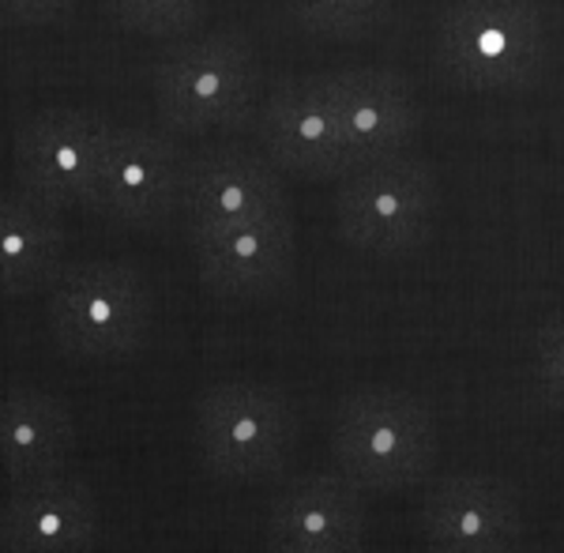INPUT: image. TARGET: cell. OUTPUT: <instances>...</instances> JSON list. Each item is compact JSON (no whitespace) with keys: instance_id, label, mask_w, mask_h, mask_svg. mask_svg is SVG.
I'll list each match as a JSON object with an SVG mask.
<instances>
[{"instance_id":"6da1fadb","label":"cell","mask_w":564,"mask_h":553,"mask_svg":"<svg viewBox=\"0 0 564 553\" xmlns=\"http://www.w3.org/2000/svg\"><path fill=\"white\" fill-rule=\"evenodd\" d=\"M433 61L448 84L475 95H516L550 65L542 0H448L433 31Z\"/></svg>"},{"instance_id":"7a4b0ae2","label":"cell","mask_w":564,"mask_h":553,"mask_svg":"<svg viewBox=\"0 0 564 553\" xmlns=\"http://www.w3.org/2000/svg\"><path fill=\"white\" fill-rule=\"evenodd\" d=\"M332 464L358 489H411L433 475L441 430L425 399L403 388L366 384L335 403L327 430Z\"/></svg>"},{"instance_id":"3957f363","label":"cell","mask_w":564,"mask_h":553,"mask_svg":"<svg viewBox=\"0 0 564 553\" xmlns=\"http://www.w3.org/2000/svg\"><path fill=\"white\" fill-rule=\"evenodd\" d=\"M151 95L170 135L238 132L260 102V57L241 31L181 39L154 61Z\"/></svg>"},{"instance_id":"277c9868","label":"cell","mask_w":564,"mask_h":553,"mask_svg":"<svg viewBox=\"0 0 564 553\" xmlns=\"http://www.w3.org/2000/svg\"><path fill=\"white\" fill-rule=\"evenodd\" d=\"M45 324L65 355L79 361H132L143 355L154 328V290L124 260H79L65 264L50 283Z\"/></svg>"},{"instance_id":"5b68a950","label":"cell","mask_w":564,"mask_h":553,"mask_svg":"<svg viewBox=\"0 0 564 553\" xmlns=\"http://www.w3.org/2000/svg\"><path fill=\"white\" fill-rule=\"evenodd\" d=\"M297 411L263 380H218L193 406L199 467L218 482H268L297 448Z\"/></svg>"},{"instance_id":"8992f818","label":"cell","mask_w":564,"mask_h":553,"mask_svg":"<svg viewBox=\"0 0 564 553\" xmlns=\"http://www.w3.org/2000/svg\"><path fill=\"white\" fill-rule=\"evenodd\" d=\"M335 188V230L369 257H411L433 238L441 212V181L425 159L399 155L347 170Z\"/></svg>"},{"instance_id":"52a82bcc","label":"cell","mask_w":564,"mask_h":553,"mask_svg":"<svg viewBox=\"0 0 564 553\" xmlns=\"http://www.w3.org/2000/svg\"><path fill=\"white\" fill-rule=\"evenodd\" d=\"M113 121L72 110V106H45L23 117L12 135L15 185L42 204L68 212V207L95 204L102 162Z\"/></svg>"},{"instance_id":"ba28073f","label":"cell","mask_w":564,"mask_h":553,"mask_svg":"<svg viewBox=\"0 0 564 553\" xmlns=\"http://www.w3.org/2000/svg\"><path fill=\"white\" fill-rule=\"evenodd\" d=\"M188 159L166 129L113 124L90 212L129 230H159L181 212Z\"/></svg>"},{"instance_id":"9c48e42d","label":"cell","mask_w":564,"mask_h":553,"mask_svg":"<svg viewBox=\"0 0 564 553\" xmlns=\"http://www.w3.org/2000/svg\"><path fill=\"white\" fill-rule=\"evenodd\" d=\"M199 283L223 302H263L290 286L297 268L294 215L226 223L188 230Z\"/></svg>"},{"instance_id":"30bf717a","label":"cell","mask_w":564,"mask_h":553,"mask_svg":"<svg viewBox=\"0 0 564 553\" xmlns=\"http://www.w3.org/2000/svg\"><path fill=\"white\" fill-rule=\"evenodd\" d=\"M425 553H520L523 505L512 482L486 470L436 478L417 509Z\"/></svg>"},{"instance_id":"8fae6325","label":"cell","mask_w":564,"mask_h":553,"mask_svg":"<svg viewBox=\"0 0 564 553\" xmlns=\"http://www.w3.org/2000/svg\"><path fill=\"white\" fill-rule=\"evenodd\" d=\"M321 87L335 110L347 148V170L411 151L422 129V102L399 72L339 68L321 72Z\"/></svg>"},{"instance_id":"7c38bea8","label":"cell","mask_w":564,"mask_h":553,"mask_svg":"<svg viewBox=\"0 0 564 553\" xmlns=\"http://www.w3.org/2000/svg\"><path fill=\"white\" fill-rule=\"evenodd\" d=\"M252 132L260 140V155L279 170L297 177H343L347 148L316 76L275 84L257 102Z\"/></svg>"},{"instance_id":"4fadbf2b","label":"cell","mask_w":564,"mask_h":553,"mask_svg":"<svg viewBox=\"0 0 564 553\" xmlns=\"http://www.w3.org/2000/svg\"><path fill=\"white\" fill-rule=\"evenodd\" d=\"M268 553H366L361 489L335 475H305L282 486L263 516Z\"/></svg>"},{"instance_id":"5bb4252c","label":"cell","mask_w":564,"mask_h":553,"mask_svg":"<svg viewBox=\"0 0 564 553\" xmlns=\"http://www.w3.org/2000/svg\"><path fill=\"white\" fill-rule=\"evenodd\" d=\"M102 505L76 475H42L12 486L0 505V553H95Z\"/></svg>"},{"instance_id":"9a60e30c","label":"cell","mask_w":564,"mask_h":553,"mask_svg":"<svg viewBox=\"0 0 564 553\" xmlns=\"http://www.w3.org/2000/svg\"><path fill=\"white\" fill-rule=\"evenodd\" d=\"M181 212L188 230H204L290 212V196L275 162L245 148H212L188 159Z\"/></svg>"},{"instance_id":"2e32d148","label":"cell","mask_w":564,"mask_h":553,"mask_svg":"<svg viewBox=\"0 0 564 553\" xmlns=\"http://www.w3.org/2000/svg\"><path fill=\"white\" fill-rule=\"evenodd\" d=\"M76 452V414L34 384L0 388V482L20 486L57 475Z\"/></svg>"},{"instance_id":"e0dca14e","label":"cell","mask_w":564,"mask_h":553,"mask_svg":"<svg viewBox=\"0 0 564 553\" xmlns=\"http://www.w3.org/2000/svg\"><path fill=\"white\" fill-rule=\"evenodd\" d=\"M68 260V230L57 207L23 188L0 193V294L31 297L50 290Z\"/></svg>"},{"instance_id":"ac0fdd59","label":"cell","mask_w":564,"mask_h":553,"mask_svg":"<svg viewBox=\"0 0 564 553\" xmlns=\"http://www.w3.org/2000/svg\"><path fill=\"white\" fill-rule=\"evenodd\" d=\"M297 26L316 39L358 42L388 23L395 0H286Z\"/></svg>"},{"instance_id":"d6986e66","label":"cell","mask_w":564,"mask_h":553,"mask_svg":"<svg viewBox=\"0 0 564 553\" xmlns=\"http://www.w3.org/2000/svg\"><path fill=\"white\" fill-rule=\"evenodd\" d=\"M102 12L121 31L154 42H177L199 31L207 0H102Z\"/></svg>"},{"instance_id":"ffe728a7","label":"cell","mask_w":564,"mask_h":553,"mask_svg":"<svg viewBox=\"0 0 564 553\" xmlns=\"http://www.w3.org/2000/svg\"><path fill=\"white\" fill-rule=\"evenodd\" d=\"M534 388L553 411H564V310L550 313L531 343Z\"/></svg>"},{"instance_id":"44dd1931","label":"cell","mask_w":564,"mask_h":553,"mask_svg":"<svg viewBox=\"0 0 564 553\" xmlns=\"http://www.w3.org/2000/svg\"><path fill=\"white\" fill-rule=\"evenodd\" d=\"M76 0H0V23L8 26H50L72 12Z\"/></svg>"}]
</instances>
